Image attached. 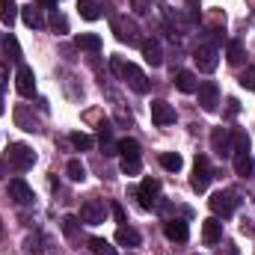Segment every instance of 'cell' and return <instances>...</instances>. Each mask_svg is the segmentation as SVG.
<instances>
[{
  "label": "cell",
  "mask_w": 255,
  "mask_h": 255,
  "mask_svg": "<svg viewBox=\"0 0 255 255\" xmlns=\"http://www.w3.org/2000/svg\"><path fill=\"white\" fill-rule=\"evenodd\" d=\"M110 68H113V74H116V77H122V80H125L136 95H145V92L151 89V83H148V77L142 74V68H139V65L125 63L122 57H110Z\"/></svg>",
  "instance_id": "cell-1"
},
{
  "label": "cell",
  "mask_w": 255,
  "mask_h": 255,
  "mask_svg": "<svg viewBox=\"0 0 255 255\" xmlns=\"http://www.w3.org/2000/svg\"><path fill=\"white\" fill-rule=\"evenodd\" d=\"M6 163H9L12 169H18V172H27V169L36 163V151H33L27 142H12V145L6 148Z\"/></svg>",
  "instance_id": "cell-2"
},
{
  "label": "cell",
  "mask_w": 255,
  "mask_h": 255,
  "mask_svg": "<svg viewBox=\"0 0 255 255\" xmlns=\"http://www.w3.org/2000/svg\"><path fill=\"white\" fill-rule=\"evenodd\" d=\"M110 24H113V33L119 42H128V45H142L139 39V30L130 18H122V15H110Z\"/></svg>",
  "instance_id": "cell-3"
},
{
  "label": "cell",
  "mask_w": 255,
  "mask_h": 255,
  "mask_svg": "<svg viewBox=\"0 0 255 255\" xmlns=\"http://www.w3.org/2000/svg\"><path fill=\"white\" fill-rule=\"evenodd\" d=\"M211 211H214V217H232L235 214V208H238V196L232 190H217L211 196Z\"/></svg>",
  "instance_id": "cell-4"
},
{
  "label": "cell",
  "mask_w": 255,
  "mask_h": 255,
  "mask_svg": "<svg viewBox=\"0 0 255 255\" xmlns=\"http://www.w3.org/2000/svg\"><path fill=\"white\" fill-rule=\"evenodd\" d=\"M104 217H107V205H104V199H86V202L80 205V220H83L86 226H101Z\"/></svg>",
  "instance_id": "cell-5"
},
{
  "label": "cell",
  "mask_w": 255,
  "mask_h": 255,
  "mask_svg": "<svg viewBox=\"0 0 255 255\" xmlns=\"http://www.w3.org/2000/svg\"><path fill=\"white\" fill-rule=\"evenodd\" d=\"M77 12L86 21H98L101 15H113L110 0H77Z\"/></svg>",
  "instance_id": "cell-6"
},
{
  "label": "cell",
  "mask_w": 255,
  "mask_h": 255,
  "mask_svg": "<svg viewBox=\"0 0 255 255\" xmlns=\"http://www.w3.org/2000/svg\"><path fill=\"white\" fill-rule=\"evenodd\" d=\"M193 63L199 65V71L211 74V71L220 65V51H217V45H199L196 54H193Z\"/></svg>",
  "instance_id": "cell-7"
},
{
  "label": "cell",
  "mask_w": 255,
  "mask_h": 255,
  "mask_svg": "<svg viewBox=\"0 0 255 255\" xmlns=\"http://www.w3.org/2000/svg\"><path fill=\"white\" fill-rule=\"evenodd\" d=\"M211 178H214L211 163H208V157H205V154H199V157H196V163H193V178H190L193 190L205 193V190H208V184H211Z\"/></svg>",
  "instance_id": "cell-8"
},
{
  "label": "cell",
  "mask_w": 255,
  "mask_h": 255,
  "mask_svg": "<svg viewBox=\"0 0 255 255\" xmlns=\"http://www.w3.org/2000/svg\"><path fill=\"white\" fill-rule=\"evenodd\" d=\"M211 151L217 154V157H229V154H235V148H232V130L229 128H214L211 130Z\"/></svg>",
  "instance_id": "cell-9"
},
{
  "label": "cell",
  "mask_w": 255,
  "mask_h": 255,
  "mask_svg": "<svg viewBox=\"0 0 255 255\" xmlns=\"http://www.w3.org/2000/svg\"><path fill=\"white\" fill-rule=\"evenodd\" d=\"M199 104H202V110H208V113H214L217 107H220V86L214 83V80H205V83H199Z\"/></svg>",
  "instance_id": "cell-10"
},
{
  "label": "cell",
  "mask_w": 255,
  "mask_h": 255,
  "mask_svg": "<svg viewBox=\"0 0 255 255\" xmlns=\"http://www.w3.org/2000/svg\"><path fill=\"white\" fill-rule=\"evenodd\" d=\"M157 193H160V181H157V178H142L139 190H133V196L139 199V208L151 211V208H154V199H157Z\"/></svg>",
  "instance_id": "cell-11"
},
{
  "label": "cell",
  "mask_w": 255,
  "mask_h": 255,
  "mask_svg": "<svg viewBox=\"0 0 255 255\" xmlns=\"http://www.w3.org/2000/svg\"><path fill=\"white\" fill-rule=\"evenodd\" d=\"M15 89L24 95V98H30L33 92H36V74H33V68L30 65H18V71H15Z\"/></svg>",
  "instance_id": "cell-12"
},
{
  "label": "cell",
  "mask_w": 255,
  "mask_h": 255,
  "mask_svg": "<svg viewBox=\"0 0 255 255\" xmlns=\"http://www.w3.org/2000/svg\"><path fill=\"white\" fill-rule=\"evenodd\" d=\"M9 199H12L15 205H33V190H30V184H27L24 178H12V181H9Z\"/></svg>",
  "instance_id": "cell-13"
},
{
  "label": "cell",
  "mask_w": 255,
  "mask_h": 255,
  "mask_svg": "<svg viewBox=\"0 0 255 255\" xmlns=\"http://www.w3.org/2000/svg\"><path fill=\"white\" fill-rule=\"evenodd\" d=\"M151 122L157 128H166L175 122V110L166 101H151Z\"/></svg>",
  "instance_id": "cell-14"
},
{
  "label": "cell",
  "mask_w": 255,
  "mask_h": 255,
  "mask_svg": "<svg viewBox=\"0 0 255 255\" xmlns=\"http://www.w3.org/2000/svg\"><path fill=\"white\" fill-rule=\"evenodd\" d=\"M142 57H145V63L151 65V68H157V65H163V48H160V42L157 39H142Z\"/></svg>",
  "instance_id": "cell-15"
},
{
  "label": "cell",
  "mask_w": 255,
  "mask_h": 255,
  "mask_svg": "<svg viewBox=\"0 0 255 255\" xmlns=\"http://www.w3.org/2000/svg\"><path fill=\"white\" fill-rule=\"evenodd\" d=\"M163 235H166L169 241L184 244V241L190 238V229H187V223H184V220H175V217H172V220H166V223H163Z\"/></svg>",
  "instance_id": "cell-16"
},
{
  "label": "cell",
  "mask_w": 255,
  "mask_h": 255,
  "mask_svg": "<svg viewBox=\"0 0 255 255\" xmlns=\"http://www.w3.org/2000/svg\"><path fill=\"white\" fill-rule=\"evenodd\" d=\"M15 125L21 128V130L36 133V130H39V119L33 116V110H30L27 104H18V107H15Z\"/></svg>",
  "instance_id": "cell-17"
},
{
  "label": "cell",
  "mask_w": 255,
  "mask_h": 255,
  "mask_svg": "<svg viewBox=\"0 0 255 255\" xmlns=\"http://www.w3.org/2000/svg\"><path fill=\"white\" fill-rule=\"evenodd\" d=\"M202 241H205V244H211V247L223 241V223H220L217 217H211V220H205V223H202Z\"/></svg>",
  "instance_id": "cell-18"
},
{
  "label": "cell",
  "mask_w": 255,
  "mask_h": 255,
  "mask_svg": "<svg viewBox=\"0 0 255 255\" xmlns=\"http://www.w3.org/2000/svg\"><path fill=\"white\" fill-rule=\"evenodd\" d=\"M116 244H119V247H128V250H133V247L142 244V238H139L136 229H130V226H119V229H116Z\"/></svg>",
  "instance_id": "cell-19"
},
{
  "label": "cell",
  "mask_w": 255,
  "mask_h": 255,
  "mask_svg": "<svg viewBox=\"0 0 255 255\" xmlns=\"http://www.w3.org/2000/svg\"><path fill=\"white\" fill-rule=\"evenodd\" d=\"M21 18H24V24L27 27H33V30H42L45 27V15H42V6H24L21 9Z\"/></svg>",
  "instance_id": "cell-20"
},
{
  "label": "cell",
  "mask_w": 255,
  "mask_h": 255,
  "mask_svg": "<svg viewBox=\"0 0 255 255\" xmlns=\"http://www.w3.org/2000/svg\"><path fill=\"white\" fill-rule=\"evenodd\" d=\"M74 45H77L80 51L98 54V51H101V36H95V33H77V36H74Z\"/></svg>",
  "instance_id": "cell-21"
},
{
  "label": "cell",
  "mask_w": 255,
  "mask_h": 255,
  "mask_svg": "<svg viewBox=\"0 0 255 255\" xmlns=\"http://www.w3.org/2000/svg\"><path fill=\"white\" fill-rule=\"evenodd\" d=\"M175 86H178L181 92H196V89H199V80H196V74H193V71L181 68V71L175 74Z\"/></svg>",
  "instance_id": "cell-22"
},
{
  "label": "cell",
  "mask_w": 255,
  "mask_h": 255,
  "mask_svg": "<svg viewBox=\"0 0 255 255\" xmlns=\"http://www.w3.org/2000/svg\"><path fill=\"white\" fill-rule=\"evenodd\" d=\"M255 172V160L250 154H235V175H241V178H250Z\"/></svg>",
  "instance_id": "cell-23"
},
{
  "label": "cell",
  "mask_w": 255,
  "mask_h": 255,
  "mask_svg": "<svg viewBox=\"0 0 255 255\" xmlns=\"http://www.w3.org/2000/svg\"><path fill=\"white\" fill-rule=\"evenodd\" d=\"M232 148H235V154H250V133L232 130Z\"/></svg>",
  "instance_id": "cell-24"
},
{
  "label": "cell",
  "mask_w": 255,
  "mask_h": 255,
  "mask_svg": "<svg viewBox=\"0 0 255 255\" xmlns=\"http://www.w3.org/2000/svg\"><path fill=\"white\" fill-rule=\"evenodd\" d=\"M157 160H160V166H163L166 172H178V169L184 166V160H181V154H175V151H163V154H160Z\"/></svg>",
  "instance_id": "cell-25"
},
{
  "label": "cell",
  "mask_w": 255,
  "mask_h": 255,
  "mask_svg": "<svg viewBox=\"0 0 255 255\" xmlns=\"http://www.w3.org/2000/svg\"><path fill=\"white\" fill-rule=\"evenodd\" d=\"M15 18H18V6H15V0H0V21H3L6 27H12Z\"/></svg>",
  "instance_id": "cell-26"
},
{
  "label": "cell",
  "mask_w": 255,
  "mask_h": 255,
  "mask_svg": "<svg viewBox=\"0 0 255 255\" xmlns=\"http://www.w3.org/2000/svg\"><path fill=\"white\" fill-rule=\"evenodd\" d=\"M3 51H6V57H9L12 63L21 65V45H18V39H15L12 33H9V36L3 39Z\"/></svg>",
  "instance_id": "cell-27"
},
{
  "label": "cell",
  "mask_w": 255,
  "mask_h": 255,
  "mask_svg": "<svg viewBox=\"0 0 255 255\" xmlns=\"http://www.w3.org/2000/svg\"><path fill=\"white\" fill-rule=\"evenodd\" d=\"M65 175H68L71 181H83V178H86V166H83L77 157H71V160L65 163Z\"/></svg>",
  "instance_id": "cell-28"
},
{
  "label": "cell",
  "mask_w": 255,
  "mask_h": 255,
  "mask_svg": "<svg viewBox=\"0 0 255 255\" xmlns=\"http://www.w3.org/2000/svg\"><path fill=\"white\" fill-rule=\"evenodd\" d=\"M89 250H92L95 255H119L116 247H110L104 238H89Z\"/></svg>",
  "instance_id": "cell-29"
},
{
  "label": "cell",
  "mask_w": 255,
  "mask_h": 255,
  "mask_svg": "<svg viewBox=\"0 0 255 255\" xmlns=\"http://www.w3.org/2000/svg\"><path fill=\"white\" fill-rule=\"evenodd\" d=\"M119 154H122V157H139V142L130 139V136L119 139Z\"/></svg>",
  "instance_id": "cell-30"
},
{
  "label": "cell",
  "mask_w": 255,
  "mask_h": 255,
  "mask_svg": "<svg viewBox=\"0 0 255 255\" xmlns=\"http://www.w3.org/2000/svg\"><path fill=\"white\" fill-rule=\"evenodd\" d=\"M63 232L68 241H74L77 235H80V220L77 217H63Z\"/></svg>",
  "instance_id": "cell-31"
},
{
  "label": "cell",
  "mask_w": 255,
  "mask_h": 255,
  "mask_svg": "<svg viewBox=\"0 0 255 255\" xmlns=\"http://www.w3.org/2000/svg\"><path fill=\"white\" fill-rule=\"evenodd\" d=\"M68 139H71V145H74V148H80V151L92 148V136H89V133H80V130H74Z\"/></svg>",
  "instance_id": "cell-32"
},
{
  "label": "cell",
  "mask_w": 255,
  "mask_h": 255,
  "mask_svg": "<svg viewBox=\"0 0 255 255\" xmlns=\"http://www.w3.org/2000/svg\"><path fill=\"white\" fill-rule=\"evenodd\" d=\"M229 63L232 65H241L244 63V45L235 39V42H229Z\"/></svg>",
  "instance_id": "cell-33"
},
{
  "label": "cell",
  "mask_w": 255,
  "mask_h": 255,
  "mask_svg": "<svg viewBox=\"0 0 255 255\" xmlns=\"http://www.w3.org/2000/svg\"><path fill=\"white\" fill-rule=\"evenodd\" d=\"M139 169H142L139 157H122V172L125 175H139Z\"/></svg>",
  "instance_id": "cell-34"
},
{
  "label": "cell",
  "mask_w": 255,
  "mask_h": 255,
  "mask_svg": "<svg viewBox=\"0 0 255 255\" xmlns=\"http://www.w3.org/2000/svg\"><path fill=\"white\" fill-rule=\"evenodd\" d=\"M24 253H27V255H42V238H39V235L27 238V244H24Z\"/></svg>",
  "instance_id": "cell-35"
},
{
  "label": "cell",
  "mask_w": 255,
  "mask_h": 255,
  "mask_svg": "<svg viewBox=\"0 0 255 255\" xmlns=\"http://www.w3.org/2000/svg\"><path fill=\"white\" fill-rule=\"evenodd\" d=\"M51 27H54L57 33H68V21H65V15H60L57 9L51 12Z\"/></svg>",
  "instance_id": "cell-36"
},
{
  "label": "cell",
  "mask_w": 255,
  "mask_h": 255,
  "mask_svg": "<svg viewBox=\"0 0 255 255\" xmlns=\"http://www.w3.org/2000/svg\"><path fill=\"white\" fill-rule=\"evenodd\" d=\"M241 86L250 89V92H255V68H247V71L241 74Z\"/></svg>",
  "instance_id": "cell-37"
},
{
  "label": "cell",
  "mask_w": 255,
  "mask_h": 255,
  "mask_svg": "<svg viewBox=\"0 0 255 255\" xmlns=\"http://www.w3.org/2000/svg\"><path fill=\"white\" fill-rule=\"evenodd\" d=\"M110 211H113V217H116V223H119V226H128V214H125V208H122L119 202H113V205H110Z\"/></svg>",
  "instance_id": "cell-38"
},
{
  "label": "cell",
  "mask_w": 255,
  "mask_h": 255,
  "mask_svg": "<svg viewBox=\"0 0 255 255\" xmlns=\"http://www.w3.org/2000/svg\"><path fill=\"white\" fill-rule=\"evenodd\" d=\"M130 6H133V12H136V15L151 12V0H130Z\"/></svg>",
  "instance_id": "cell-39"
},
{
  "label": "cell",
  "mask_w": 255,
  "mask_h": 255,
  "mask_svg": "<svg viewBox=\"0 0 255 255\" xmlns=\"http://www.w3.org/2000/svg\"><path fill=\"white\" fill-rule=\"evenodd\" d=\"M187 18L190 21H199V3L196 0H187Z\"/></svg>",
  "instance_id": "cell-40"
},
{
  "label": "cell",
  "mask_w": 255,
  "mask_h": 255,
  "mask_svg": "<svg viewBox=\"0 0 255 255\" xmlns=\"http://www.w3.org/2000/svg\"><path fill=\"white\" fill-rule=\"evenodd\" d=\"M226 104H229V116H238V113H241V104H238L235 98H229Z\"/></svg>",
  "instance_id": "cell-41"
},
{
  "label": "cell",
  "mask_w": 255,
  "mask_h": 255,
  "mask_svg": "<svg viewBox=\"0 0 255 255\" xmlns=\"http://www.w3.org/2000/svg\"><path fill=\"white\" fill-rule=\"evenodd\" d=\"M6 80H9V71H6V65L0 63V92H3V86H6Z\"/></svg>",
  "instance_id": "cell-42"
},
{
  "label": "cell",
  "mask_w": 255,
  "mask_h": 255,
  "mask_svg": "<svg viewBox=\"0 0 255 255\" xmlns=\"http://www.w3.org/2000/svg\"><path fill=\"white\" fill-rule=\"evenodd\" d=\"M39 3H42V9H51V12L57 9V0H39Z\"/></svg>",
  "instance_id": "cell-43"
},
{
  "label": "cell",
  "mask_w": 255,
  "mask_h": 255,
  "mask_svg": "<svg viewBox=\"0 0 255 255\" xmlns=\"http://www.w3.org/2000/svg\"><path fill=\"white\" fill-rule=\"evenodd\" d=\"M0 113H3V101H0Z\"/></svg>",
  "instance_id": "cell-44"
}]
</instances>
